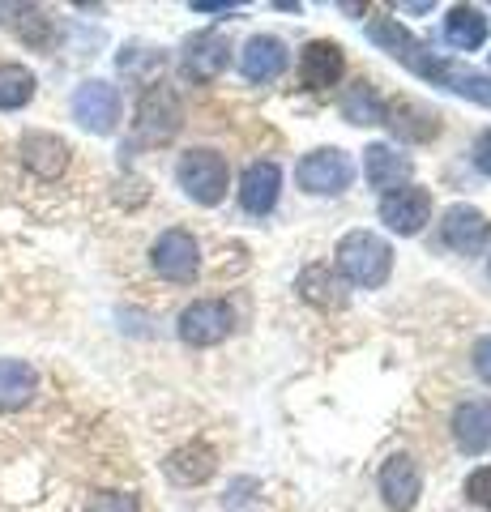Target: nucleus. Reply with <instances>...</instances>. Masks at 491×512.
Wrapping results in <instances>:
<instances>
[{
  "label": "nucleus",
  "mask_w": 491,
  "mask_h": 512,
  "mask_svg": "<svg viewBox=\"0 0 491 512\" xmlns=\"http://www.w3.org/2000/svg\"><path fill=\"white\" fill-rule=\"evenodd\" d=\"M338 274L363 291H380L393 274V248L376 231H346L338 239Z\"/></svg>",
  "instance_id": "1"
},
{
  "label": "nucleus",
  "mask_w": 491,
  "mask_h": 512,
  "mask_svg": "<svg viewBox=\"0 0 491 512\" xmlns=\"http://www.w3.org/2000/svg\"><path fill=\"white\" fill-rule=\"evenodd\" d=\"M176 184L184 188V197H193L197 205H218L231 188V167L218 150H188L176 163Z\"/></svg>",
  "instance_id": "2"
},
{
  "label": "nucleus",
  "mask_w": 491,
  "mask_h": 512,
  "mask_svg": "<svg viewBox=\"0 0 491 512\" xmlns=\"http://www.w3.org/2000/svg\"><path fill=\"white\" fill-rule=\"evenodd\" d=\"M402 64H406V69H415L423 82L445 86V90H453V94H462V99H474V103L491 107V77L474 73V69H462V64H453V60H440V56L427 52L423 43H419Z\"/></svg>",
  "instance_id": "3"
},
{
  "label": "nucleus",
  "mask_w": 491,
  "mask_h": 512,
  "mask_svg": "<svg viewBox=\"0 0 491 512\" xmlns=\"http://www.w3.org/2000/svg\"><path fill=\"white\" fill-rule=\"evenodd\" d=\"M180 124H184V107H180V94L163 86V82H150L146 90H141V99H137V137L141 141H150V146H163V141H171L180 133Z\"/></svg>",
  "instance_id": "4"
},
{
  "label": "nucleus",
  "mask_w": 491,
  "mask_h": 512,
  "mask_svg": "<svg viewBox=\"0 0 491 512\" xmlns=\"http://www.w3.org/2000/svg\"><path fill=\"white\" fill-rule=\"evenodd\" d=\"M231 329H235V308H231L227 299H193L180 312V320H176L180 342L184 346H197V350L227 342Z\"/></svg>",
  "instance_id": "5"
},
{
  "label": "nucleus",
  "mask_w": 491,
  "mask_h": 512,
  "mask_svg": "<svg viewBox=\"0 0 491 512\" xmlns=\"http://www.w3.org/2000/svg\"><path fill=\"white\" fill-rule=\"evenodd\" d=\"M295 180L304 192H312V197H338V192L351 188L355 180V163H351V154H342V150H312L299 158V167H295Z\"/></svg>",
  "instance_id": "6"
},
{
  "label": "nucleus",
  "mask_w": 491,
  "mask_h": 512,
  "mask_svg": "<svg viewBox=\"0 0 491 512\" xmlns=\"http://www.w3.org/2000/svg\"><path fill=\"white\" fill-rule=\"evenodd\" d=\"M150 269L158 278H167V282H193L197 278V269H201V248H197V239L193 231H184V227H167L163 235L150 244Z\"/></svg>",
  "instance_id": "7"
},
{
  "label": "nucleus",
  "mask_w": 491,
  "mask_h": 512,
  "mask_svg": "<svg viewBox=\"0 0 491 512\" xmlns=\"http://www.w3.org/2000/svg\"><path fill=\"white\" fill-rule=\"evenodd\" d=\"M73 120L94 137L116 133V124H120V90L112 82H82L73 90Z\"/></svg>",
  "instance_id": "8"
},
{
  "label": "nucleus",
  "mask_w": 491,
  "mask_h": 512,
  "mask_svg": "<svg viewBox=\"0 0 491 512\" xmlns=\"http://www.w3.org/2000/svg\"><path fill=\"white\" fill-rule=\"evenodd\" d=\"M227 60H231V43L223 30H197V35L184 39L180 73L188 82H214V77L227 69Z\"/></svg>",
  "instance_id": "9"
},
{
  "label": "nucleus",
  "mask_w": 491,
  "mask_h": 512,
  "mask_svg": "<svg viewBox=\"0 0 491 512\" xmlns=\"http://www.w3.org/2000/svg\"><path fill=\"white\" fill-rule=\"evenodd\" d=\"M432 218V192L406 184L389 197H380V222L393 231V235H419Z\"/></svg>",
  "instance_id": "10"
},
{
  "label": "nucleus",
  "mask_w": 491,
  "mask_h": 512,
  "mask_svg": "<svg viewBox=\"0 0 491 512\" xmlns=\"http://www.w3.org/2000/svg\"><path fill=\"white\" fill-rule=\"evenodd\" d=\"M18 154H22V167L35 175V180H60V175L69 171V158H73V150H69V141L65 137H56V133H26L22 141H18Z\"/></svg>",
  "instance_id": "11"
},
{
  "label": "nucleus",
  "mask_w": 491,
  "mask_h": 512,
  "mask_svg": "<svg viewBox=\"0 0 491 512\" xmlns=\"http://www.w3.org/2000/svg\"><path fill=\"white\" fill-rule=\"evenodd\" d=\"M487 235H491V222L483 210H474V205H449L445 218H440L445 248L462 252V256H479L487 248Z\"/></svg>",
  "instance_id": "12"
},
{
  "label": "nucleus",
  "mask_w": 491,
  "mask_h": 512,
  "mask_svg": "<svg viewBox=\"0 0 491 512\" xmlns=\"http://www.w3.org/2000/svg\"><path fill=\"white\" fill-rule=\"evenodd\" d=\"M287 43L274 39V35H252L240 52V73L248 77L252 86H269L287 73Z\"/></svg>",
  "instance_id": "13"
},
{
  "label": "nucleus",
  "mask_w": 491,
  "mask_h": 512,
  "mask_svg": "<svg viewBox=\"0 0 491 512\" xmlns=\"http://www.w3.org/2000/svg\"><path fill=\"white\" fill-rule=\"evenodd\" d=\"M380 495H385V504L393 512H410V508L419 504L423 474H419V466L406 453H393L385 466H380Z\"/></svg>",
  "instance_id": "14"
},
{
  "label": "nucleus",
  "mask_w": 491,
  "mask_h": 512,
  "mask_svg": "<svg viewBox=\"0 0 491 512\" xmlns=\"http://www.w3.org/2000/svg\"><path fill=\"white\" fill-rule=\"evenodd\" d=\"M278 192H282L278 163H269V158H261V163H248V171L240 175V205H244V214H252V218L274 214Z\"/></svg>",
  "instance_id": "15"
},
{
  "label": "nucleus",
  "mask_w": 491,
  "mask_h": 512,
  "mask_svg": "<svg viewBox=\"0 0 491 512\" xmlns=\"http://www.w3.org/2000/svg\"><path fill=\"white\" fill-rule=\"evenodd\" d=\"M410 171H415V163L402 154L385 146V141H376V146L363 150V175H368V184L380 192V197H389V192H398L410 184Z\"/></svg>",
  "instance_id": "16"
},
{
  "label": "nucleus",
  "mask_w": 491,
  "mask_h": 512,
  "mask_svg": "<svg viewBox=\"0 0 491 512\" xmlns=\"http://www.w3.org/2000/svg\"><path fill=\"white\" fill-rule=\"evenodd\" d=\"M342 69H346V56L338 43L329 39H312L304 52H299V82L308 90H329L342 82Z\"/></svg>",
  "instance_id": "17"
},
{
  "label": "nucleus",
  "mask_w": 491,
  "mask_h": 512,
  "mask_svg": "<svg viewBox=\"0 0 491 512\" xmlns=\"http://www.w3.org/2000/svg\"><path fill=\"white\" fill-rule=\"evenodd\" d=\"M453 440L462 453L479 457L491 448V397H474L453 410Z\"/></svg>",
  "instance_id": "18"
},
{
  "label": "nucleus",
  "mask_w": 491,
  "mask_h": 512,
  "mask_svg": "<svg viewBox=\"0 0 491 512\" xmlns=\"http://www.w3.org/2000/svg\"><path fill=\"white\" fill-rule=\"evenodd\" d=\"M163 470L171 483H180V487H201V483H210L214 470H218V453L210 444H180L176 453H171L163 461Z\"/></svg>",
  "instance_id": "19"
},
{
  "label": "nucleus",
  "mask_w": 491,
  "mask_h": 512,
  "mask_svg": "<svg viewBox=\"0 0 491 512\" xmlns=\"http://www.w3.org/2000/svg\"><path fill=\"white\" fill-rule=\"evenodd\" d=\"M299 295H304L312 308H321V312H338L342 303H346V282L338 269H329V265H304V274H299Z\"/></svg>",
  "instance_id": "20"
},
{
  "label": "nucleus",
  "mask_w": 491,
  "mask_h": 512,
  "mask_svg": "<svg viewBox=\"0 0 491 512\" xmlns=\"http://www.w3.org/2000/svg\"><path fill=\"white\" fill-rule=\"evenodd\" d=\"M39 393V372L26 359H0V410H26Z\"/></svg>",
  "instance_id": "21"
},
{
  "label": "nucleus",
  "mask_w": 491,
  "mask_h": 512,
  "mask_svg": "<svg viewBox=\"0 0 491 512\" xmlns=\"http://www.w3.org/2000/svg\"><path fill=\"white\" fill-rule=\"evenodd\" d=\"M342 120L346 124H359V128H368V124H385V99L376 94V86L372 82H359L355 86H346L342 90Z\"/></svg>",
  "instance_id": "22"
},
{
  "label": "nucleus",
  "mask_w": 491,
  "mask_h": 512,
  "mask_svg": "<svg viewBox=\"0 0 491 512\" xmlns=\"http://www.w3.org/2000/svg\"><path fill=\"white\" fill-rule=\"evenodd\" d=\"M445 43L457 47V52H474V47H483L487 43V18H483V9H474V5L449 9V18H445Z\"/></svg>",
  "instance_id": "23"
},
{
  "label": "nucleus",
  "mask_w": 491,
  "mask_h": 512,
  "mask_svg": "<svg viewBox=\"0 0 491 512\" xmlns=\"http://www.w3.org/2000/svg\"><path fill=\"white\" fill-rule=\"evenodd\" d=\"M385 124L406 141H427V137L440 133L436 116L427 107H419V103H393V107L385 103Z\"/></svg>",
  "instance_id": "24"
},
{
  "label": "nucleus",
  "mask_w": 491,
  "mask_h": 512,
  "mask_svg": "<svg viewBox=\"0 0 491 512\" xmlns=\"http://www.w3.org/2000/svg\"><path fill=\"white\" fill-rule=\"evenodd\" d=\"M35 73L18 60L0 64V111H22L30 99H35Z\"/></svg>",
  "instance_id": "25"
},
{
  "label": "nucleus",
  "mask_w": 491,
  "mask_h": 512,
  "mask_svg": "<svg viewBox=\"0 0 491 512\" xmlns=\"http://www.w3.org/2000/svg\"><path fill=\"white\" fill-rule=\"evenodd\" d=\"M368 39L385 47L393 60H406V56L419 47V39L410 35L406 26H398V18H372V22H368Z\"/></svg>",
  "instance_id": "26"
},
{
  "label": "nucleus",
  "mask_w": 491,
  "mask_h": 512,
  "mask_svg": "<svg viewBox=\"0 0 491 512\" xmlns=\"http://www.w3.org/2000/svg\"><path fill=\"white\" fill-rule=\"evenodd\" d=\"M86 512H137V495L133 491H94Z\"/></svg>",
  "instance_id": "27"
},
{
  "label": "nucleus",
  "mask_w": 491,
  "mask_h": 512,
  "mask_svg": "<svg viewBox=\"0 0 491 512\" xmlns=\"http://www.w3.org/2000/svg\"><path fill=\"white\" fill-rule=\"evenodd\" d=\"M466 500L491 512V466H479V470L466 478Z\"/></svg>",
  "instance_id": "28"
},
{
  "label": "nucleus",
  "mask_w": 491,
  "mask_h": 512,
  "mask_svg": "<svg viewBox=\"0 0 491 512\" xmlns=\"http://www.w3.org/2000/svg\"><path fill=\"white\" fill-rule=\"evenodd\" d=\"M474 372H479L487 384H491V338H479V342H474Z\"/></svg>",
  "instance_id": "29"
},
{
  "label": "nucleus",
  "mask_w": 491,
  "mask_h": 512,
  "mask_svg": "<svg viewBox=\"0 0 491 512\" xmlns=\"http://www.w3.org/2000/svg\"><path fill=\"white\" fill-rule=\"evenodd\" d=\"M474 167H479L483 175H491V133H483L479 141H474Z\"/></svg>",
  "instance_id": "30"
},
{
  "label": "nucleus",
  "mask_w": 491,
  "mask_h": 512,
  "mask_svg": "<svg viewBox=\"0 0 491 512\" xmlns=\"http://www.w3.org/2000/svg\"><path fill=\"white\" fill-rule=\"evenodd\" d=\"M227 9H235L231 0H193V13H227Z\"/></svg>",
  "instance_id": "31"
}]
</instances>
